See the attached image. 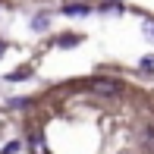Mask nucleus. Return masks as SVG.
<instances>
[{
	"label": "nucleus",
	"instance_id": "nucleus-1",
	"mask_svg": "<svg viewBox=\"0 0 154 154\" xmlns=\"http://www.w3.org/2000/svg\"><path fill=\"white\" fill-rule=\"evenodd\" d=\"M91 91L104 94V97H116L123 91V82L120 79H91Z\"/></svg>",
	"mask_w": 154,
	"mask_h": 154
},
{
	"label": "nucleus",
	"instance_id": "nucleus-2",
	"mask_svg": "<svg viewBox=\"0 0 154 154\" xmlns=\"http://www.w3.org/2000/svg\"><path fill=\"white\" fill-rule=\"evenodd\" d=\"M60 13H63V16H88L91 6H88V3H66Z\"/></svg>",
	"mask_w": 154,
	"mask_h": 154
},
{
	"label": "nucleus",
	"instance_id": "nucleus-3",
	"mask_svg": "<svg viewBox=\"0 0 154 154\" xmlns=\"http://www.w3.org/2000/svg\"><path fill=\"white\" fill-rule=\"evenodd\" d=\"M29 145H32L35 154H47V145H44V138H41V132H32V135H29Z\"/></svg>",
	"mask_w": 154,
	"mask_h": 154
},
{
	"label": "nucleus",
	"instance_id": "nucleus-4",
	"mask_svg": "<svg viewBox=\"0 0 154 154\" xmlns=\"http://www.w3.org/2000/svg\"><path fill=\"white\" fill-rule=\"evenodd\" d=\"M142 148L154 151V126H145V129H142Z\"/></svg>",
	"mask_w": 154,
	"mask_h": 154
},
{
	"label": "nucleus",
	"instance_id": "nucleus-5",
	"mask_svg": "<svg viewBox=\"0 0 154 154\" xmlns=\"http://www.w3.org/2000/svg\"><path fill=\"white\" fill-rule=\"evenodd\" d=\"M97 10H101V13H123V3H120V0H104Z\"/></svg>",
	"mask_w": 154,
	"mask_h": 154
},
{
	"label": "nucleus",
	"instance_id": "nucleus-6",
	"mask_svg": "<svg viewBox=\"0 0 154 154\" xmlns=\"http://www.w3.org/2000/svg\"><path fill=\"white\" fill-rule=\"evenodd\" d=\"M79 41H82V35H60L57 44H60V47H75Z\"/></svg>",
	"mask_w": 154,
	"mask_h": 154
},
{
	"label": "nucleus",
	"instance_id": "nucleus-7",
	"mask_svg": "<svg viewBox=\"0 0 154 154\" xmlns=\"http://www.w3.org/2000/svg\"><path fill=\"white\" fill-rule=\"evenodd\" d=\"M29 75H32V69H29V66H22V69H16V72H10V75H6V82H16V79H29Z\"/></svg>",
	"mask_w": 154,
	"mask_h": 154
},
{
	"label": "nucleus",
	"instance_id": "nucleus-8",
	"mask_svg": "<svg viewBox=\"0 0 154 154\" xmlns=\"http://www.w3.org/2000/svg\"><path fill=\"white\" fill-rule=\"evenodd\" d=\"M32 29H47V16H35L32 19Z\"/></svg>",
	"mask_w": 154,
	"mask_h": 154
},
{
	"label": "nucleus",
	"instance_id": "nucleus-9",
	"mask_svg": "<svg viewBox=\"0 0 154 154\" xmlns=\"http://www.w3.org/2000/svg\"><path fill=\"white\" fill-rule=\"evenodd\" d=\"M138 66H142V69H145V72H151V69H154V57H145L142 63H138Z\"/></svg>",
	"mask_w": 154,
	"mask_h": 154
},
{
	"label": "nucleus",
	"instance_id": "nucleus-10",
	"mask_svg": "<svg viewBox=\"0 0 154 154\" xmlns=\"http://www.w3.org/2000/svg\"><path fill=\"white\" fill-rule=\"evenodd\" d=\"M19 151V142H10V145H3V154H16Z\"/></svg>",
	"mask_w": 154,
	"mask_h": 154
},
{
	"label": "nucleus",
	"instance_id": "nucleus-11",
	"mask_svg": "<svg viewBox=\"0 0 154 154\" xmlns=\"http://www.w3.org/2000/svg\"><path fill=\"white\" fill-rule=\"evenodd\" d=\"M29 104V97H16V101H10V107H25Z\"/></svg>",
	"mask_w": 154,
	"mask_h": 154
},
{
	"label": "nucleus",
	"instance_id": "nucleus-12",
	"mask_svg": "<svg viewBox=\"0 0 154 154\" xmlns=\"http://www.w3.org/2000/svg\"><path fill=\"white\" fill-rule=\"evenodd\" d=\"M3 54H6V44H3V41H0V57H3Z\"/></svg>",
	"mask_w": 154,
	"mask_h": 154
},
{
	"label": "nucleus",
	"instance_id": "nucleus-13",
	"mask_svg": "<svg viewBox=\"0 0 154 154\" xmlns=\"http://www.w3.org/2000/svg\"><path fill=\"white\" fill-rule=\"evenodd\" d=\"M0 10H3V0H0Z\"/></svg>",
	"mask_w": 154,
	"mask_h": 154
}]
</instances>
